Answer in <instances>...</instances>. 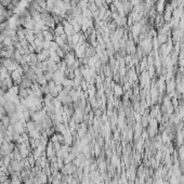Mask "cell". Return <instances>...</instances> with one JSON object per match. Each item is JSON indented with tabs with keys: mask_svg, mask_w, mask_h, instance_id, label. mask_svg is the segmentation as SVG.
<instances>
[{
	"mask_svg": "<svg viewBox=\"0 0 184 184\" xmlns=\"http://www.w3.org/2000/svg\"><path fill=\"white\" fill-rule=\"evenodd\" d=\"M55 52H57V54L61 57V59H64V57H65V53H64L63 50H62V49H61L60 47H59L57 49V50H55Z\"/></svg>",
	"mask_w": 184,
	"mask_h": 184,
	"instance_id": "3957f363",
	"label": "cell"
},
{
	"mask_svg": "<svg viewBox=\"0 0 184 184\" xmlns=\"http://www.w3.org/2000/svg\"><path fill=\"white\" fill-rule=\"evenodd\" d=\"M158 39H159V43H165L166 41H167V35H165V34H162V35L158 36Z\"/></svg>",
	"mask_w": 184,
	"mask_h": 184,
	"instance_id": "7a4b0ae2",
	"label": "cell"
},
{
	"mask_svg": "<svg viewBox=\"0 0 184 184\" xmlns=\"http://www.w3.org/2000/svg\"><path fill=\"white\" fill-rule=\"evenodd\" d=\"M54 33H55V36H61L63 35L64 33V27L62 24H57V26H55V28H54Z\"/></svg>",
	"mask_w": 184,
	"mask_h": 184,
	"instance_id": "6da1fadb",
	"label": "cell"
},
{
	"mask_svg": "<svg viewBox=\"0 0 184 184\" xmlns=\"http://www.w3.org/2000/svg\"><path fill=\"white\" fill-rule=\"evenodd\" d=\"M70 7H77L80 4V0H70Z\"/></svg>",
	"mask_w": 184,
	"mask_h": 184,
	"instance_id": "277c9868",
	"label": "cell"
},
{
	"mask_svg": "<svg viewBox=\"0 0 184 184\" xmlns=\"http://www.w3.org/2000/svg\"><path fill=\"white\" fill-rule=\"evenodd\" d=\"M0 68H1V65H0Z\"/></svg>",
	"mask_w": 184,
	"mask_h": 184,
	"instance_id": "5b68a950",
	"label": "cell"
}]
</instances>
